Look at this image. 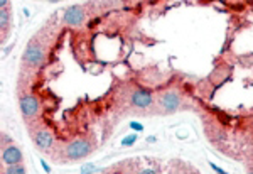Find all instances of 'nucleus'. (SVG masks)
<instances>
[{"mask_svg": "<svg viewBox=\"0 0 253 174\" xmlns=\"http://www.w3.org/2000/svg\"><path fill=\"white\" fill-rule=\"evenodd\" d=\"M93 151V146L88 139H75L73 142H69L64 149V154L68 159L71 161H79V159H84L91 154Z\"/></svg>", "mask_w": 253, "mask_h": 174, "instance_id": "obj_1", "label": "nucleus"}, {"mask_svg": "<svg viewBox=\"0 0 253 174\" xmlns=\"http://www.w3.org/2000/svg\"><path fill=\"white\" fill-rule=\"evenodd\" d=\"M19 107L20 112L25 118L36 117L39 112H41V102L34 97V95H24L19 100Z\"/></svg>", "mask_w": 253, "mask_h": 174, "instance_id": "obj_2", "label": "nucleus"}, {"mask_svg": "<svg viewBox=\"0 0 253 174\" xmlns=\"http://www.w3.org/2000/svg\"><path fill=\"white\" fill-rule=\"evenodd\" d=\"M24 61L29 66H41L44 61V47L39 43H31L24 51Z\"/></svg>", "mask_w": 253, "mask_h": 174, "instance_id": "obj_3", "label": "nucleus"}, {"mask_svg": "<svg viewBox=\"0 0 253 174\" xmlns=\"http://www.w3.org/2000/svg\"><path fill=\"white\" fill-rule=\"evenodd\" d=\"M63 22L69 27H79L84 22V10L79 5H71L64 10Z\"/></svg>", "mask_w": 253, "mask_h": 174, "instance_id": "obj_4", "label": "nucleus"}, {"mask_svg": "<svg viewBox=\"0 0 253 174\" xmlns=\"http://www.w3.org/2000/svg\"><path fill=\"white\" fill-rule=\"evenodd\" d=\"M2 161H3V164H5V166L19 164V162H22L20 149L17 146H12V144L5 146V147H3V151H2Z\"/></svg>", "mask_w": 253, "mask_h": 174, "instance_id": "obj_5", "label": "nucleus"}, {"mask_svg": "<svg viewBox=\"0 0 253 174\" xmlns=\"http://www.w3.org/2000/svg\"><path fill=\"white\" fill-rule=\"evenodd\" d=\"M154 102L152 93L147 90H135L132 93V105L137 107V109H149Z\"/></svg>", "mask_w": 253, "mask_h": 174, "instance_id": "obj_6", "label": "nucleus"}, {"mask_svg": "<svg viewBox=\"0 0 253 174\" xmlns=\"http://www.w3.org/2000/svg\"><path fill=\"white\" fill-rule=\"evenodd\" d=\"M34 144L39 147V149L42 151H47L53 147L54 144V135L51 130H47V129H41V130H38L34 134Z\"/></svg>", "mask_w": 253, "mask_h": 174, "instance_id": "obj_7", "label": "nucleus"}, {"mask_svg": "<svg viewBox=\"0 0 253 174\" xmlns=\"http://www.w3.org/2000/svg\"><path fill=\"white\" fill-rule=\"evenodd\" d=\"M160 105L164 107L166 112H174L179 107V95L175 91H167L160 97Z\"/></svg>", "mask_w": 253, "mask_h": 174, "instance_id": "obj_8", "label": "nucleus"}, {"mask_svg": "<svg viewBox=\"0 0 253 174\" xmlns=\"http://www.w3.org/2000/svg\"><path fill=\"white\" fill-rule=\"evenodd\" d=\"M10 25V10L7 9H0V27H2V32H5Z\"/></svg>", "mask_w": 253, "mask_h": 174, "instance_id": "obj_9", "label": "nucleus"}, {"mask_svg": "<svg viewBox=\"0 0 253 174\" xmlns=\"http://www.w3.org/2000/svg\"><path fill=\"white\" fill-rule=\"evenodd\" d=\"M27 169H25V166L22 164V162H19V164H10L5 168V173L7 174H24Z\"/></svg>", "mask_w": 253, "mask_h": 174, "instance_id": "obj_10", "label": "nucleus"}, {"mask_svg": "<svg viewBox=\"0 0 253 174\" xmlns=\"http://www.w3.org/2000/svg\"><path fill=\"white\" fill-rule=\"evenodd\" d=\"M135 142H137V135L132 134V135H128L122 140V146H132V144H135Z\"/></svg>", "mask_w": 253, "mask_h": 174, "instance_id": "obj_11", "label": "nucleus"}, {"mask_svg": "<svg viewBox=\"0 0 253 174\" xmlns=\"http://www.w3.org/2000/svg\"><path fill=\"white\" fill-rule=\"evenodd\" d=\"M130 129H134V130H137V132H142L144 130V125L137 124V122H130Z\"/></svg>", "mask_w": 253, "mask_h": 174, "instance_id": "obj_12", "label": "nucleus"}, {"mask_svg": "<svg viewBox=\"0 0 253 174\" xmlns=\"http://www.w3.org/2000/svg\"><path fill=\"white\" fill-rule=\"evenodd\" d=\"M210 166H211V169H213V171H216V173H219V174H223V173H225L221 168H218V166H216V164H213V162H210Z\"/></svg>", "mask_w": 253, "mask_h": 174, "instance_id": "obj_13", "label": "nucleus"}, {"mask_svg": "<svg viewBox=\"0 0 253 174\" xmlns=\"http://www.w3.org/2000/svg\"><path fill=\"white\" fill-rule=\"evenodd\" d=\"M81 171H83V173H88V171H95V168H93V166H84V168L81 169Z\"/></svg>", "mask_w": 253, "mask_h": 174, "instance_id": "obj_14", "label": "nucleus"}, {"mask_svg": "<svg viewBox=\"0 0 253 174\" xmlns=\"http://www.w3.org/2000/svg\"><path fill=\"white\" fill-rule=\"evenodd\" d=\"M7 3H9V0H0V9H5Z\"/></svg>", "mask_w": 253, "mask_h": 174, "instance_id": "obj_15", "label": "nucleus"}, {"mask_svg": "<svg viewBox=\"0 0 253 174\" xmlns=\"http://www.w3.org/2000/svg\"><path fill=\"white\" fill-rule=\"evenodd\" d=\"M47 2H59V0H47Z\"/></svg>", "mask_w": 253, "mask_h": 174, "instance_id": "obj_16", "label": "nucleus"}]
</instances>
